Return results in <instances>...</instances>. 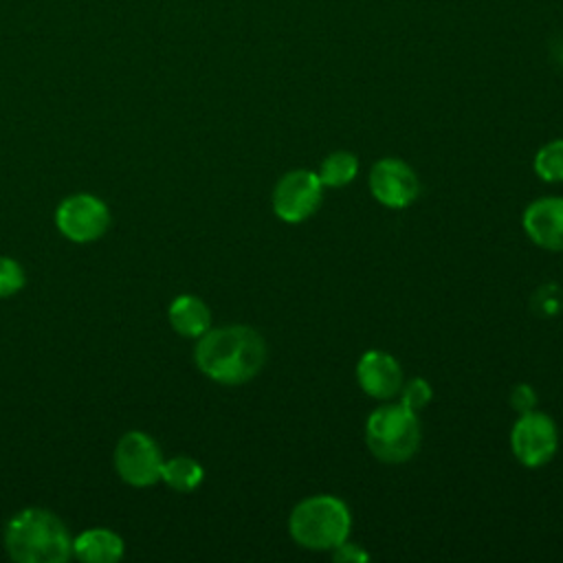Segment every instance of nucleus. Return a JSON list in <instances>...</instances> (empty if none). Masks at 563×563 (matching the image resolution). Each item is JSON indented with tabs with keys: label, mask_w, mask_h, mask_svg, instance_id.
<instances>
[{
	"label": "nucleus",
	"mask_w": 563,
	"mask_h": 563,
	"mask_svg": "<svg viewBox=\"0 0 563 563\" xmlns=\"http://www.w3.org/2000/svg\"><path fill=\"white\" fill-rule=\"evenodd\" d=\"M4 548L18 563H66L73 556V537L55 512L24 508L7 523Z\"/></svg>",
	"instance_id": "f03ea898"
},
{
	"label": "nucleus",
	"mask_w": 563,
	"mask_h": 563,
	"mask_svg": "<svg viewBox=\"0 0 563 563\" xmlns=\"http://www.w3.org/2000/svg\"><path fill=\"white\" fill-rule=\"evenodd\" d=\"M365 440L374 457L380 462H407L420 446L418 416L400 402L383 405L369 413L365 422Z\"/></svg>",
	"instance_id": "20e7f679"
},
{
	"label": "nucleus",
	"mask_w": 563,
	"mask_h": 563,
	"mask_svg": "<svg viewBox=\"0 0 563 563\" xmlns=\"http://www.w3.org/2000/svg\"><path fill=\"white\" fill-rule=\"evenodd\" d=\"M534 172L545 183L563 180V139H554L537 152Z\"/></svg>",
	"instance_id": "dca6fc26"
},
{
	"label": "nucleus",
	"mask_w": 563,
	"mask_h": 563,
	"mask_svg": "<svg viewBox=\"0 0 563 563\" xmlns=\"http://www.w3.org/2000/svg\"><path fill=\"white\" fill-rule=\"evenodd\" d=\"M510 446L523 466H543L552 460L559 446L554 420L543 411H526L517 418L510 431Z\"/></svg>",
	"instance_id": "6e6552de"
},
{
	"label": "nucleus",
	"mask_w": 563,
	"mask_h": 563,
	"mask_svg": "<svg viewBox=\"0 0 563 563\" xmlns=\"http://www.w3.org/2000/svg\"><path fill=\"white\" fill-rule=\"evenodd\" d=\"M528 238L548 251H563V198L548 196L530 202L523 211Z\"/></svg>",
	"instance_id": "9b49d317"
},
{
	"label": "nucleus",
	"mask_w": 563,
	"mask_h": 563,
	"mask_svg": "<svg viewBox=\"0 0 563 563\" xmlns=\"http://www.w3.org/2000/svg\"><path fill=\"white\" fill-rule=\"evenodd\" d=\"M352 517L343 499L312 495L301 499L288 517L290 537L308 550H334L350 534Z\"/></svg>",
	"instance_id": "7ed1b4c3"
},
{
	"label": "nucleus",
	"mask_w": 563,
	"mask_h": 563,
	"mask_svg": "<svg viewBox=\"0 0 563 563\" xmlns=\"http://www.w3.org/2000/svg\"><path fill=\"white\" fill-rule=\"evenodd\" d=\"M332 556L336 561H343V563H361V561H367V554L354 545V543H347V539L343 543H339L334 550H332Z\"/></svg>",
	"instance_id": "aec40b11"
},
{
	"label": "nucleus",
	"mask_w": 563,
	"mask_h": 563,
	"mask_svg": "<svg viewBox=\"0 0 563 563\" xmlns=\"http://www.w3.org/2000/svg\"><path fill=\"white\" fill-rule=\"evenodd\" d=\"M369 191L380 205L402 209L418 198L420 183L416 172L405 161L383 158L374 163L369 172Z\"/></svg>",
	"instance_id": "1a4fd4ad"
},
{
	"label": "nucleus",
	"mask_w": 563,
	"mask_h": 563,
	"mask_svg": "<svg viewBox=\"0 0 563 563\" xmlns=\"http://www.w3.org/2000/svg\"><path fill=\"white\" fill-rule=\"evenodd\" d=\"M323 200V183L314 172H286L273 189V211L284 222H303Z\"/></svg>",
	"instance_id": "423d86ee"
},
{
	"label": "nucleus",
	"mask_w": 563,
	"mask_h": 563,
	"mask_svg": "<svg viewBox=\"0 0 563 563\" xmlns=\"http://www.w3.org/2000/svg\"><path fill=\"white\" fill-rule=\"evenodd\" d=\"M356 174H358V158L347 150L328 154L317 172L323 187H345L356 178Z\"/></svg>",
	"instance_id": "2eb2a0df"
},
{
	"label": "nucleus",
	"mask_w": 563,
	"mask_h": 563,
	"mask_svg": "<svg viewBox=\"0 0 563 563\" xmlns=\"http://www.w3.org/2000/svg\"><path fill=\"white\" fill-rule=\"evenodd\" d=\"M202 477H205L202 466L194 457H187V455L165 460L163 473H161V479L176 493L196 490L200 486Z\"/></svg>",
	"instance_id": "4468645a"
},
{
	"label": "nucleus",
	"mask_w": 563,
	"mask_h": 563,
	"mask_svg": "<svg viewBox=\"0 0 563 563\" xmlns=\"http://www.w3.org/2000/svg\"><path fill=\"white\" fill-rule=\"evenodd\" d=\"M125 543L110 528H90L73 537V556L84 563H114L123 556Z\"/></svg>",
	"instance_id": "f8f14e48"
},
{
	"label": "nucleus",
	"mask_w": 563,
	"mask_h": 563,
	"mask_svg": "<svg viewBox=\"0 0 563 563\" xmlns=\"http://www.w3.org/2000/svg\"><path fill=\"white\" fill-rule=\"evenodd\" d=\"M172 328L187 339H198L211 328V310L196 295H178L167 310Z\"/></svg>",
	"instance_id": "ddd939ff"
},
{
	"label": "nucleus",
	"mask_w": 563,
	"mask_h": 563,
	"mask_svg": "<svg viewBox=\"0 0 563 563\" xmlns=\"http://www.w3.org/2000/svg\"><path fill=\"white\" fill-rule=\"evenodd\" d=\"M194 358L207 378L220 385H242L264 367L266 343L249 325L209 328L198 336Z\"/></svg>",
	"instance_id": "f257e3e1"
},
{
	"label": "nucleus",
	"mask_w": 563,
	"mask_h": 563,
	"mask_svg": "<svg viewBox=\"0 0 563 563\" xmlns=\"http://www.w3.org/2000/svg\"><path fill=\"white\" fill-rule=\"evenodd\" d=\"M398 394H400V405L407 407L409 411L418 413L431 400V385L424 378H411V380L402 383Z\"/></svg>",
	"instance_id": "f3484780"
},
{
	"label": "nucleus",
	"mask_w": 563,
	"mask_h": 563,
	"mask_svg": "<svg viewBox=\"0 0 563 563\" xmlns=\"http://www.w3.org/2000/svg\"><path fill=\"white\" fill-rule=\"evenodd\" d=\"M356 380L367 396L387 400L398 396L402 387V369L391 354L380 350H369L361 356L356 365Z\"/></svg>",
	"instance_id": "9d476101"
},
{
	"label": "nucleus",
	"mask_w": 563,
	"mask_h": 563,
	"mask_svg": "<svg viewBox=\"0 0 563 563\" xmlns=\"http://www.w3.org/2000/svg\"><path fill=\"white\" fill-rule=\"evenodd\" d=\"M55 222L59 233L70 242H95L110 227V209L92 194H75L59 202Z\"/></svg>",
	"instance_id": "0eeeda50"
},
{
	"label": "nucleus",
	"mask_w": 563,
	"mask_h": 563,
	"mask_svg": "<svg viewBox=\"0 0 563 563\" xmlns=\"http://www.w3.org/2000/svg\"><path fill=\"white\" fill-rule=\"evenodd\" d=\"M554 55H556V59L563 64V35L556 40V44H554Z\"/></svg>",
	"instance_id": "412c9836"
},
{
	"label": "nucleus",
	"mask_w": 563,
	"mask_h": 563,
	"mask_svg": "<svg viewBox=\"0 0 563 563\" xmlns=\"http://www.w3.org/2000/svg\"><path fill=\"white\" fill-rule=\"evenodd\" d=\"M24 271L13 257L0 255V299L15 295L24 286Z\"/></svg>",
	"instance_id": "a211bd4d"
},
{
	"label": "nucleus",
	"mask_w": 563,
	"mask_h": 563,
	"mask_svg": "<svg viewBox=\"0 0 563 563\" xmlns=\"http://www.w3.org/2000/svg\"><path fill=\"white\" fill-rule=\"evenodd\" d=\"M510 402H512V407H515L519 413H526V411H532V409H534L537 394L532 391L530 385H517V387L512 389Z\"/></svg>",
	"instance_id": "6ab92c4d"
},
{
	"label": "nucleus",
	"mask_w": 563,
	"mask_h": 563,
	"mask_svg": "<svg viewBox=\"0 0 563 563\" xmlns=\"http://www.w3.org/2000/svg\"><path fill=\"white\" fill-rule=\"evenodd\" d=\"M163 451L152 435L143 431H128L114 446L117 475L130 486H152L163 473Z\"/></svg>",
	"instance_id": "39448f33"
}]
</instances>
